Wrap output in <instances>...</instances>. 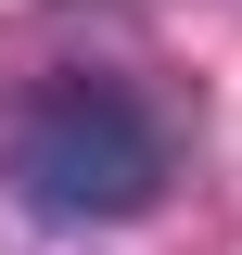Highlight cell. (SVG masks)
Here are the masks:
<instances>
[{
  "mask_svg": "<svg viewBox=\"0 0 242 255\" xmlns=\"http://www.w3.org/2000/svg\"><path fill=\"white\" fill-rule=\"evenodd\" d=\"M0 166H13V191H26L38 217L102 230V217H153V204H166V179H179V128H166V102H153V90L77 64V77L26 90Z\"/></svg>",
  "mask_w": 242,
  "mask_h": 255,
  "instance_id": "obj_1",
  "label": "cell"
}]
</instances>
